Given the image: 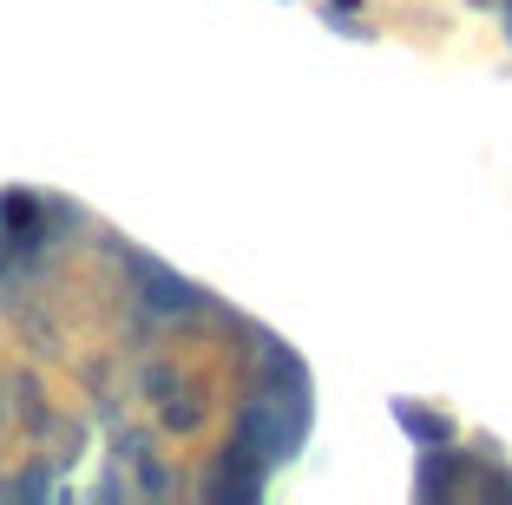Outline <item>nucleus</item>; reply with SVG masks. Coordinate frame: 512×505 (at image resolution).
Masks as SVG:
<instances>
[{"label": "nucleus", "mask_w": 512, "mask_h": 505, "mask_svg": "<svg viewBox=\"0 0 512 505\" xmlns=\"http://www.w3.org/2000/svg\"><path fill=\"white\" fill-rule=\"evenodd\" d=\"M132 269H138V283H145V302H151V309H165V315H178V309H197V296H204L197 283L171 276L165 263H145V256H132Z\"/></svg>", "instance_id": "obj_1"}, {"label": "nucleus", "mask_w": 512, "mask_h": 505, "mask_svg": "<svg viewBox=\"0 0 512 505\" xmlns=\"http://www.w3.org/2000/svg\"><path fill=\"white\" fill-rule=\"evenodd\" d=\"M256 361H263V394H302V387H309V368H302L283 342H263Z\"/></svg>", "instance_id": "obj_2"}, {"label": "nucleus", "mask_w": 512, "mask_h": 505, "mask_svg": "<svg viewBox=\"0 0 512 505\" xmlns=\"http://www.w3.org/2000/svg\"><path fill=\"white\" fill-rule=\"evenodd\" d=\"M394 420H401L414 440H427V446H447V440H453V427H447L440 414H427V407H407V401H401V407H394Z\"/></svg>", "instance_id": "obj_3"}, {"label": "nucleus", "mask_w": 512, "mask_h": 505, "mask_svg": "<svg viewBox=\"0 0 512 505\" xmlns=\"http://www.w3.org/2000/svg\"><path fill=\"white\" fill-rule=\"evenodd\" d=\"M421 492H427V499H447V492H453V453H447V446H440V453H427Z\"/></svg>", "instance_id": "obj_4"}, {"label": "nucleus", "mask_w": 512, "mask_h": 505, "mask_svg": "<svg viewBox=\"0 0 512 505\" xmlns=\"http://www.w3.org/2000/svg\"><path fill=\"white\" fill-rule=\"evenodd\" d=\"M506 20H512V0H506Z\"/></svg>", "instance_id": "obj_5"}]
</instances>
